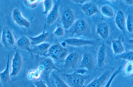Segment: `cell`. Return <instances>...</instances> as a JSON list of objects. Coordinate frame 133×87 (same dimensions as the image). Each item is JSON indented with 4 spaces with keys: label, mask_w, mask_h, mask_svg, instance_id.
<instances>
[{
    "label": "cell",
    "mask_w": 133,
    "mask_h": 87,
    "mask_svg": "<svg viewBox=\"0 0 133 87\" xmlns=\"http://www.w3.org/2000/svg\"><path fill=\"white\" fill-rule=\"evenodd\" d=\"M52 75L56 87H70L57 75L54 73H52Z\"/></svg>",
    "instance_id": "4316f807"
},
{
    "label": "cell",
    "mask_w": 133,
    "mask_h": 87,
    "mask_svg": "<svg viewBox=\"0 0 133 87\" xmlns=\"http://www.w3.org/2000/svg\"><path fill=\"white\" fill-rule=\"evenodd\" d=\"M41 76V72L37 68L30 70L28 74L27 77L30 80L35 81L40 79Z\"/></svg>",
    "instance_id": "603a6c76"
},
{
    "label": "cell",
    "mask_w": 133,
    "mask_h": 87,
    "mask_svg": "<svg viewBox=\"0 0 133 87\" xmlns=\"http://www.w3.org/2000/svg\"><path fill=\"white\" fill-rule=\"evenodd\" d=\"M43 4L44 10L42 13L43 14L46 15L52 8V2L50 0H44L43 1Z\"/></svg>",
    "instance_id": "f546056e"
},
{
    "label": "cell",
    "mask_w": 133,
    "mask_h": 87,
    "mask_svg": "<svg viewBox=\"0 0 133 87\" xmlns=\"http://www.w3.org/2000/svg\"><path fill=\"white\" fill-rule=\"evenodd\" d=\"M111 42L112 50L115 54L118 55L124 52V49L121 38L113 40Z\"/></svg>",
    "instance_id": "d6986e66"
},
{
    "label": "cell",
    "mask_w": 133,
    "mask_h": 87,
    "mask_svg": "<svg viewBox=\"0 0 133 87\" xmlns=\"http://www.w3.org/2000/svg\"><path fill=\"white\" fill-rule=\"evenodd\" d=\"M124 74L126 76L133 75V62L129 61L125 64L123 69Z\"/></svg>",
    "instance_id": "484cf974"
},
{
    "label": "cell",
    "mask_w": 133,
    "mask_h": 87,
    "mask_svg": "<svg viewBox=\"0 0 133 87\" xmlns=\"http://www.w3.org/2000/svg\"><path fill=\"white\" fill-rule=\"evenodd\" d=\"M33 46L32 48H31L30 53L45 56L47 55L50 46V45L49 43L44 42Z\"/></svg>",
    "instance_id": "9a60e30c"
},
{
    "label": "cell",
    "mask_w": 133,
    "mask_h": 87,
    "mask_svg": "<svg viewBox=\"0 0 133 87\" xmlns=\"http://www.w3.org/2000/svg\"><path fill=\"white\" fill-rule=\"evenodd\" d=\"M27 3L29 5H34V4H36L38 2V1L37 0H28L27 1Z\"/></svg>",
    "instance_id": "e575fe53"
},
{
    "label": "cell",
    "mask_w": 133,
    "mask_h": 87,
    "mask_svg": "<svg viewBox=\"0 0 133 87\" xmlns=\"http://www.w3.org/2000/svg\"><path fill=\"white\" fill-rule=\"evenodd\" d=\"M88 70L84 68H80L77 69L75 71L76 72L81 75H84L87 71Z\"/></svg>",
    "instance_id": "d6a6232c"
},
{
    "label": "cell",
    "mask_w": 133,
    "mask_h": 87,
    "mask_svg": "<svg viewBox=\"0 0 133 87\" xmlns=\"http://www.w3.org/2000/svg\"><path fill=\"white\" fill-rule=\"evenodd\" d=\"M107 50L105 45L103 44L99 47L97 53V65L98 68L103 67L106 62Z\"/></svg>",
    "instance_id": "5bb4252c"
},
{
    "label": "cell",
    "mask_w": 133,
    "mask_h": 87,
    "mask_svg": "<svg viewBox=\"0 0 133 87\" xmlns=\"http://www.w3.org/2000/svg\"><path fill=\"white\" fill-rule=\"evenodd\" d=\"M41 72L42 79L49 85L50 73L54 70L59 71V70L55 65L51 58H43L39 61L37 68Z\"/></svg>",
    "instance_id": "6da1fadb"
},
{
    "label": "cell",
    "mask_w": 133,
    "mask_h": 87,
    "mask_svg": "<svg viewBox=\"0 0 133 87\" xmlns=\"http://www.w3.org/2000/svg\"><path fill=\"white\" fill-rule=\"evenodd\" d=\"M64 31L63 28L61 27H57L54 31V33L56 36L62 37L64 34Z\"/></svg>",
    "instance_id": "4dcf8cb0"
},
{
    "label": "cell",
    "mask_w": 133,
    "mask_h": 87,
    "mask_svg": "<svg viewBox=\"0 0 133 87\" xmlns=\"http://www.w3.org/2000/svg\"><path fill=\"white\" fill-rule=\"evenodd\" d=\"M79 55L76 52H73L69 54L64 59L63 67L65 70L73 69L76 66L79 59Z\"/></svg>",
    "instance_id": "9c48e42d"
},
{
    "label": "cell",
    "mask_w": 133,
    "mask_h": 87,
    "mask_svg": "<svg viewBox=\"0 0 133 87\" xmlns=\"http://www.w3.org/2000/svg\"><path fill=\"white\" fill-rule=\"evenodd\" d=\"M122 66H120L113 72L104 87H110L111 83L114 78L122 72Z\"/></svg>",
    "instance_id": "83f0119b"
},
{
    "label": "cell",
    "mask_w": 133,
    "mask_h": 87,
    "mask_svg": "<svg viewBox=\"0 0 133 87\" xmlns=\"http://www.w3.org/2000/svg\"><path fill=\"white\" fill-rule=\"evenodd\" d=\"M116 59L125 60L129 61H133V51L129 50L124 52L122 54L117 55Z\"/></svg>",
    "instance_id": "d4e9b609"
},
{
    "label": "cell",
    "mask_w": 133,
    "mask_h": 87,
    "mask_svg": "<svg viewBox=\"0 0 133 87\" xmlns=\"http://www.w3.org/2000/svg\"><path fill=\"white\" fill-rule=\"evenodd\" d=\"M32 83L36 87H48L45 82L42 79L35 81Z\"/></svg>",
    "instance_id": "1f68e13d"
},
{
    "label": "cell",
    "mask_w": 133,
    "mask_h": 87,
    "mask_svg": "<svg viewBox=\"0 0 133 87\" xmlns=\"http://www.w3.org/2000/svg\"><path fill=\"white\" fill-rule=\"evenodd\" d=\"M49 35V33L46 32L43 33L35 37H30L31 40V44L32 45H35L44 42L47 39Z\"/></svg>",
    "instance_id": "7402d4cb"
},
{
    "label": "cell",
    "mask_w": 133,
    "mask_h": 87,
    "mask_svg": "<svg viewBox=\"0 0 133 87\" xmlns=\"http://www.w3.org/2000/svg\"><path fill=\"white\" fill-rule=\"evenodd\" d=\"M115 21L116 24L121 30H124L125 23V18L124 15L121 10H118L116 14Z\"/></svg>",
    "instance_id": "ffe728a7"
},
{
    "label": "cell",
    "mask_w": 133,
    "mask_h": 87,
    "mask_svg": "<svg viewBox=\"0 0 133 87\" xmlns=\"http://www.w3.org/2000/svg\"><path fill=\"white\" fill-rule=\"evenodd\" d=\"M115 68L111 67L107 70L99 77H96L85 87H101L108 81L113 72Z\"/></svg>",
    "instance_id": "5b68a950"
},
{
    "label": "cell",
    "mask_w": 133,
    "mask_h": 87,
    "mask_svg": "<svg viewBox=\"0 0 133 87\" xmlns=\"http://www.w3.org/2000/svg\"><path fill=\"white\" fill-rule=\"evenodd\" d=\"M31 42L29 39L25 36L20 37L17 40L16 45L19 49L26 50L30 52Z\"/></svg>",
    "instance_id": "ac0fdd59"
},
{
    "label": "cell",
    "mask_w": 133,
    "mask_h": 87,
    "mask_svg": "<svg viewBox=\"0 0 133 87\" xmlns=\"http://www.w3.org/2000/svg\"><path fill=\"white\" fill-rule=\"evenodd\" d=\"M1 40L2 44L6 49H10L14 46L15 43L14 37L8 28H4L2 30Z\"/></svg>",
    "instance_id": "52a82bcc"
},
{
    "label": "cell",
    "mask_w": 133,
    "mask_h": 87,
    "mask_svg": "<svg viewBox=\"0 0 133 87\" xmlns=\"http://www.w3.org/2000/svg\"><path fill=\"white\" fill-rule=\"evenodd\" d=\"M58 5H55L48 15L46 21L48 25L53 24L57 19L58 16Z\"/></svg>",
    "instance_id": "44dd1931"
},
{
    "label": "cell",
    "mask_w": 133,
    "mask_h": 87,
    "mask_svg": "<svg viewBox=\"0 0 133 87\" xmlns=\"http://www.w3.org/2000/svg\"><path fill=\"white\" fill-rule=\"evenodd\" d=\"M64 42L68 45L71 46L80 47L86 45L95 46L97 44L95 40H87L77 38H69L65 39Z\"/></svg>",
    "instance_id": "30bf717a"
},
{
    "label": "cell",
    "mask_w": 133,
    "mask_h": 87,
    "mask_svg": "<svg viewBox=\"0 0 133 87\" xmlns=\"http://www.w3.org/2000/svg\"><path fill=\"white\" fill-rule=\"evenodd\" d=\"M127 5H133V0H125L123 1Z\"/></svg>",
    "instance_id": "d590c367"
},
{
    "label": "cell",
    "mask_w": 133,
    "mask_h": 87,
    "mask_svg": "<svg viewBox=\"0 0 133 87\" xmlns=\"http://www.w3.org/2000/svg\"><path fill=\"white\" fill-rule=\"evenodd\" d=\"M126 26L128 31L131 33H133V16L129 15L128 16Z\"/></svg>",
    "instance_id": "f1b7e54d"
},
{
    "label": "cell",
    "mask_w": 133,
    "mask_h": 87,
    "mask_svg": "<svg viewBox=\"0 0 133 87\" xmlns=\"http://www.w3.org/2000/svg\"><path fill=\"white\" fill-rule=\"evenodd\" d=\"M22 64L21 57L16 50L12 59L11 71L10 73L11 77L16 76L19 74L21 69Z\"/></svg>",
    "instance_id": "ba28073f"
},
{
    "label": "cell",
    "mask_w": 133,
    "mask_h": 87,
    "mask_svg": "<svg viewBox=\"0 0 133 87\" xmlns=\"http://www.w3.org/2000/svg\"><path fill=\"white\" fill-rule=\"evenodd\" d=\"M94 66V60L92 54L88 51H85L83 54L81 61L80 68H84L88 70H91Z\"/></svg>",
    "instance_id": "8fae6325"
},
{
    "label": "cell",
    "mask_w": 133,
    "mask_h": 87,
    "mask_svg": "<svg viewBox=\"0 0 133 87\" xmlns=\"http://www.w3.org/2000/svg\"><path fill=\"white\" fill-rule=\"evenodd\" d=\"M71 1L77 4H82V5L89 1L86 0H73Z\"/></svg>",
    "instance_id": "836d02e7"
},
{
    "label": "cell",
    "mask_w": 133,
    "mask_h": 87,
    "mask_svg": "<svg viewBox=\"0 0 133 87\" xmlns=\"http://www.w3.org/2000/svg\"><path fill=\"white\" fill-rule=\"evenodd\" d=\"M100 11L102 15L108 17H113L114 15L113 9L111 6L107 5H103L101 7Z\"/></svg>",
    "instance_id": "cb8c5ba5"
},
{
    "label": "cell",
    "mask_w": 133,
    "mask_h": 87,
    "mask_svg": "<svg viewBox=\"0 0 133 87\" xmlns=\"http://www.w3.org/2000/svg\"><path fill=\"white\" fill-rule=\"evenodd\" d=\"M27 87H36L35 85L32 83V84H30V85L28 86Z\"/></svg>",
    "instance_id": "74e56055"
},
{
    "label": "cell",
    "mask_w": 133,
    "mask_h": 87,
    "mask_svg": "<svg viewBox=\"0 0 133 87\" xmlns=\"http://www.w3.org/2000/svg\"><path fill=\"white\" fill-rule=\"evenodd\" d=\"M12 16L14 20L18 25L26 28L29 27L30 23L24 17L18 9L16 8L13 10Z\"/></svg>",
    "instance_id": "4fadbf2b"
},
{
    "label": "cell",
    "mask_w": 133,
    "mask_h": 87,
    "mask_svg": "<svg viewBox=\"0 0 133 87\" xmlns=\"http://www.w3.org/2000/svg\"><path fill=\"white\" fill-rule=\"evenodd\" d=\"M89 31L88 23L84 20L79 19L75 21L69 30L70 35L80 36L87 34Z\"/></svg>",
    "instance_id": "3957f363"
},
{
    "label": "cell",
    "mask_w": 133,
    "mask_h": 87,
    "mask_svg": "<svg viewBox=\"0 0 133 87\" xmlns=\"http://www.w3.org/2000/svg\"><path fill=\"white\" fill-rule=\"evenodd\" d=\"M68 53L67 49L61 44H55L49 48L47 56L57 60L64 58Z\"/></svg>",
    "instance_id": "277c9868"
},
{
    "label": "cell",
    "mask_w": 133,
    "mask_h": 87,
    "mask_svg": "<svg viewBox=\"0 0 133 87\" xmlns=\"http://www.w3.org/2000/svg\"><path fill=\"white\" fill-rule=\"evenodd\" d=\"M75 17L72 10L66 7L63 11L61 17V21L64 28H69L75 22Z\"/></svg>",
    "instance_id": "8992f818"
},
{
    "label": "cell",
    "mask_w": 133,
    "mask_h": 87,
    "mask_svg": "<svg viewBox=\"0 0 133 87\" xmlns=\"http://www.w3.org/2000/svg\"><path fill=\"white\" fill-rule=\"evenodd\" d=\"M81 9L84 13L88 16H92L98 11L97 5L92 2H87L82 4Z\"/></svg>",
    "instance_id": "2e32d148"
},
{
    "label": "cell",
    "mask_w": 133,
    "mask_h": 87,
    "mask_svg": "<svg viewBox=\"0 0 133 87\" xmlns=\"http://www.w3.org/2000/svg\"><path fill=\"white\" fill-rule=\"evenodd\" d=\"M127 42L130 44L133 45V39L128 40Z\"/></svg>",
    "instance_id": "8d00e7d4"
},
{
    "label": "cell",
    "mask_w": 133,
    "mask_h": 87,
    "mask_svg": "<svg viewBox=\"0 0 133 87\" xmlns=\"http://www.w3.org/2000/svg\"><path fill=\"white\" fill-rule=\"evenodd\" d=\"M9 58L8 56L5 69L0 73L1 82L3 87H12L13 84L11 79L9 70Z\"/></svg>",
    "instance_id": "7c38bea8"
},
{
    "label": "cell",
    "mask_w": 133,
    "mask_h": 87,
    "mask_svg": "<svg viewBox=\"0 0 133 87\" xmlns=\"http://www.w3.org/2000/svg\"><path fill=\"white\" fill-rule=\"evenodd\" d=\"M96 33L104 40L108 38L109 28L108 25L105 22H101L98 24L96 28Z\"/></svg>",
    "instance_id": "e0dca14e"
},
{
    "label": "cell",
    "mask_w": 133,
    "mask_h": 87,
    "mask_svg": "<svg viewBox=\"0 0 133 87\" xmlns=\"http://www.w3.org/2000/svg\"><path fill=\"white\" fill-rule=\"evenodd\" d=\"M64 81L70 87H83L89 75H81L75 71L70 74H63Z\"/></svg>",
    "instance_id": "7a4b0ae2"
}]
</instances>
